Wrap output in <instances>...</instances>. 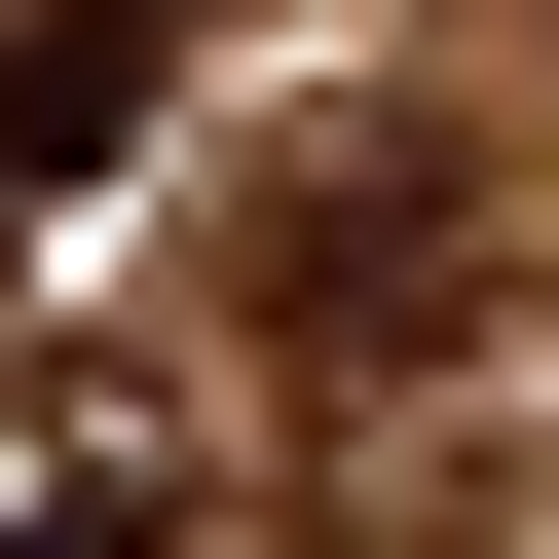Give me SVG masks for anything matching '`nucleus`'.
Returning a JSON list of instances; mask_svg holds the SVG:
<instances>
[{
  "label": "nucleus",
  "mask_w": 559,
  "mask_h": 559,
  "mask_svg": "<svg viewBox=\"0 0 559 559\" xmlns=\"http://www.w3.org/2000/svg\"><path fill=\"white\" fill-rule=\"evenodd\" d=\"M559 522V299L448 261V299L336 336V448H299V559H522Z\"/></svg>",
  "instance_id": "1"
},
{
  "label": "nucleus",
  "mask_w": 559,
  "mask_h": 559,
  "mask_svg": "<svg viewBox=\"0 0 559 559\" xmlns=\"http://www.w3.org/2000/svg\"><path fill=\"white\" fill-rule=\"evenodd\" d=\"M187 522V411L150 373H0V559H150Z\"/></svg>",
  "instance_id": "2"
},
{
  "label": "nucleus",
  "mask_w": 559,
  "mask_h": 559,
  "mask_svg": "<svg viewBox=\"0 0 559 559\" xmlns=\"http://www.w3.org/2000/svg\"><path fill=\"white\" fill-rule=\"evenodd\" d=\"M150 75H187V0H0V187H112Z\"/></svg>",
  "instance_id": "3"
}]
</instances>
